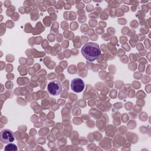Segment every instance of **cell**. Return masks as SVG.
I'll return each mask as SVG.
<instances>
[{
  "mask_svg": "<svg viewBox=\"0 0 151 151\" xmlns=\"http://www.w3.org/2000/svg\"><path fill=\"white\" fill-rule=\"evenodd\" d=\"M81 52L85 59L90 62L97 60L101 53L99 45L93 42L85 44L81 48Z\"/></svg>",
  "mask_w": 151,
  "mask_h": 151,
  "instance_id": "obj_1",
  "label": "cell"
},
{
  "mask_svg": "<svg viewBox=\"0 0 151 151\" xmlns=\"http://www.w3.org/2000/svg\"><path fill=\"white\" fill-rule=\"evenodd\" d=\"M48 93L52 96H58L60 94L63 90L61 83L58 80H52L47 85Z\"/></svg>",
  "mask_w": 151,
  "mask_h": 151,
  "instance_id": "obj_2",
  "label": "cell"
},
{
  "mask_svg": "<svg viewBox=\"0 0 151 151\" xmlns=\"http://www.w3.org/2000/svg\"><path fill=\"white\" fill-rule=\"evenodd\" d=\"M15 140L14 133L8 129H5L0 132V140L2 143L8 144L12 143Z\"/></svg>",
  "mask_w": 151,
  "mask_h": 151,
  "instance_id": "obj_3",
  "label": "cell"
},
{
  "mask_svg": "<svg viewBox=\"0 0 151 151\" xmlns=\"http://www.w3.org/2000/svg\"><path fill=\"white\" fill-rule=\"evenodd\" d=\"M70 87L74 92L78 93L83 91L85 87V84L81 78H75L71 81Z\"/></svg>",
  "mask_w": 151,
  "mask_h": 151,
  "instance_id": "obj_4",
  "label": "cell"
},
{
  "mask_svg": "<svg viewBox=\"0 0 151 151\" xmlns=\"http://www.w3.org/2000/svg\"><path fill=\"white\" fill-rule=\"evenodd\" d=\"M4 150L6 151H17L18 150L17 146H16V145L10 143H8L6 146H5Z\"/></svg>",
  "mask_w": 151,
  "mask_h": 151,
  "instance_id": "obj_5",
  "label": "cell"
}]
</instances>
